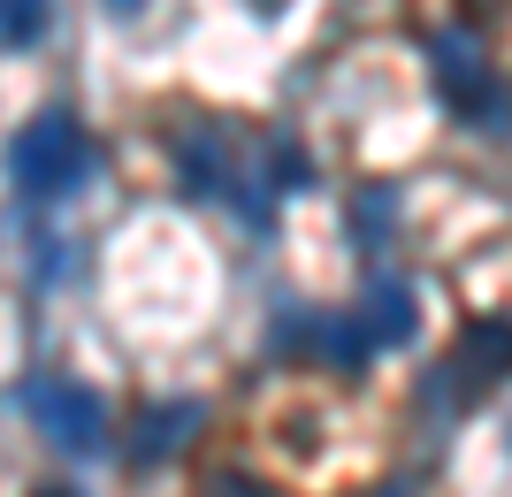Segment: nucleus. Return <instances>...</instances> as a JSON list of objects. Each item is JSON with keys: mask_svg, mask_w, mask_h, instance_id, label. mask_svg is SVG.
I'll use <instances>...</instances> for the list:
<instances>
[{"mask_svg": "<svg viewBox=\"0 0 512 497\" xmlns=\"http://www.w3.org/2000/svg\"><path fill=\"white\" fill-rule=\"evenodd\" d=\"M8 176H16L23 199H69L77 184L92 176V138L85 123L69 108H46L16 130V146H8Z\"/></svg>", "mask_w": 512, "mask_h": 497, "instance_id": "f257e3e1", "label": "nucleus"}, {"mask_svg": "<svg viewBox=\"0 0 512 497\" xmlns=\"http://www.w3.org/2000/svg\"><path fill=\"white\" fill-rule=\"evenodd\" d=\"M23 413H31V421H39V429L54 436L62 452H77V459L107 444V406L92 398L85 383H62V375H31V383H23Z\"/></svg>", "mask_w": 512, "mask_h": 497, "instance_id": "f03ea898", "label": "nucleus"}, {"mask_svg": "<svg viewBox=\"0 0 512 497\" xmlns=\"http://www.w3.org/2000/svg\"><path fill=\"white\" fill-rule=\"evenodd\" d=\"M436 77H444V92L459 100V108H482V115L505 108V100L490 92V62H482L474 31H444V39H436Z\"/></svg>", "mask_w": 512, "mask_h": 497, "instance_id": "7ed1b4c3", "label": "nucleus"}, {"mask_svg": "<svg viewBox=\"0 0 512 497\" xmlns=\"http://www.w3.org/2000/svg\"><path fill=\"white\" fill-rule=\"evenodd\" d=\"M199 421H207V406H192V398H184V406H161V413H146V436H138V459H169L176 444H184V436L199 429Z\"/></svg>", "mask_w": 512, "mask_h": 497, "instance_id": "20e7f679", "label": "nucleus"}, {"mask_svg": "<svg viewBox=\"0 0 512 497\" xmlns=\"http://www.w3.org/2000/svg\"><path fill=\"white\" fill-rule=\"evenodd\" d=\"M46 23H54V8H46V0H0V39H8V46L46 39Z\"/></svg>", "mask_w": 512, "mask_h": 497, "instance_id": "39448f33", "label": "nucleus"}, {"mask_svg": "<svg viewBox=\"0 0 512 497\" xmlns=\"http://www.w3.org/2000/svg\"><path fill=\"white\" fill-rule=\"evenodd\" d=\"M375 337H413V291L406 283H375Z\"/></svg>", "mask_w": 512, "mask_h": 497, "instance_id": "423d86ee", "label": "nucleus"}, {"mask_svg": "<svg viewBox=\"0 0 512 497\" xmlns=\"http://www.w3.org/2000/svg\"><path fill=\"white\" fill-rule=\"evenodd\" d=\"M107 8H115V16H138V8H146V0H107Z\"/></svg>", "mask_w": 512, "mask_h": 497, "instance_id": "0eeeda50", "label": "nucleus"}, {"mask_svg": "<svg viewBox=\"0 0 512 497\" xmlns=\"http://www.w3.org/2000/svg\"><path fill=\"white\" fill-rule=\"evenodd\" d=\"M46 497H77V490H46Z\"/></svg>", "mask_w": 512, "mask_h": 497, "instance_id": "6e6552de", "label": "nucleus"}]
</instances>
